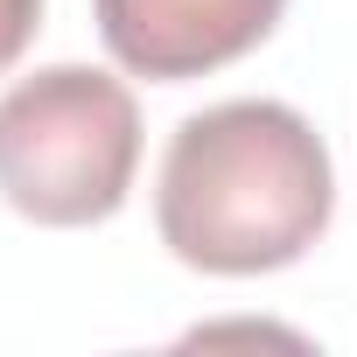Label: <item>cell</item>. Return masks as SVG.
Here are the masks:
<instances>
[{"label":"cell","instance_id":"6da1fadb","mask_svg":"<svg viewBox=\"0 0 357 357\" xmlns=\"http://www.w3.org/2000/svg\"><path fill=\"white\" fill-rule=\"evenodd\" d=\"M336 211V175L315 126L280 98H231L175 126L161 154L154 225L197 273L294 266Z\"/></svg>","mask_w":357,"mask_h":357},{"label":"cell","instance_id":"7a4b0ae2","mask_svg":"<svg viewBox=\"0 0 357 357\" xmlns=\"http://www.w3.org/2000/svg\"><path fill=\"white\" fill-rule=\"evenodd\" d=\"M140 168L133 91L91 63H50L0 98V197L36 225H105Z\"/></svg>","mask_w":357,"mask_h":357},{"label":"cell","instance_id":"3957f363","mask_svg":"<svg viewBox=\"0 0 357 357\" xmlns=\"http://www.w3.org/2000/svg\"><path fill=\"white\" fill-rule=\"evenodd\" d=\"M105 50L161 84L211 77L259 50L287 0H91Z\"/></svg>","mask_w":357,"mask_h":357},{"label":"cell","instance_id":"277c9868","mask_svg":"<svg viewBox=\"0 0 357 357\" xmlns=\"http://www.w3.org/2000/svg\"><path fill=\"white\" fill-rule=\"evenodd\" d=\"M36 29H43V0H0V70L29 50Z\"/></svg>","mask_w":357,"mask_h":357}]
</instances>
